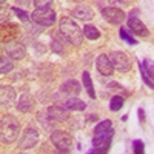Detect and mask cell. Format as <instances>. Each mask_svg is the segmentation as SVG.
Returning <instances> with one entry per match:
<instances>
[{
	"label": "cell",
	"mask_w": 154,
	"mask_h": 154,
	"mask_svg": "<svg viewBox=\"0 0 154 154\" xmlns=\"http://www.w3.org/2000/svg\"><path fill=\"white\" fill-rule=\"evenodd\" d=\"M83 35L86 38H89V40H97V38H100V31L94 26V25H85L83 26Z\"/></svg>",
	"instance_id": "d6986e66"
},
{
	"label": "cell",
	"mask_w": 154,
	"mask_h": 154,
	"mask_svg": "<svg viewBox=\"0 0 154 154\" xmlns=\"http://www.w3.org/2000/svg\"><path fill=\"white\" fill-rule=\"evenodd\" d=\"M34 5H35L37 8H49L51 5H53V2H51V0H46V2H40V0H35Z\"/></svg>",
	"instance_id": "f1b7e54d"
},
{
	"label": "cell",
	"mask_w": 154,
	"mask_h": 154,
	"mask_svg": "<svg viewBox=\"0 0 154 154\" xmlns=\"http://www.w3.org/2000/svg\"><path fill=\"white\" fill-rule=\"evenodd\" d=\"M16 89L9 86V85H3L2 88H0V103H2L3 106L9 108L14 105V102H16Z\"/></svg>",
	"instance_id": "30bf717a"
},
{
	"label": "cell",
	"mask_w": 154,
	"mask_h": 154,
	"mask_svg": "<svg viewBox=\"0 0 154 154\" xmlns=\"http://www.w3.org/2000/svg\"><path fill=\"white\" fill-rule=\"evenodd\" d=\"M133 152L134 154H145V143L142 140H133Z\"/></svg>",
	"instance_id": "83f0119b"
},
{
	"label": "cell",
	"mask_w": 154,
	"mask_h": 154,
	"mask_svg": "<svg viewBox=\"0 0 154 154\" xmlns=\"http://www.w3.org/2000/svg\"><path fill=\"white\" fill-rule=\"evenodd\" d=\"M109 130H112V123H111V120L105 119V120H102V122H99V123L96 125V128H94V136L108 133Z\"/></svg>",
	"instance_id": "44dd1931"
},
{
	"label": "cell",
	"mask_w": 154,
	"mask_h": 154,
	"mask_svg": "<svg viewBox=\"0 0 154 154\" xmlns=\"http://www.w3.org/2000/svg\"><path fill=\"white\" fill-rule=\"evenodd\" d=\"M136 14H137V9L133 12V14H130V17L126 19V22H128V28H130V32L134 34V35L146 37V35L149 34V31H148V28H146V25H145L142 20H140Z\"/></svg>",
	"instance_id": "52a82bcc"
},
{
	"label": "cell",
	"mask_w": 154,
	"mask_h": 154,
	"mask_svg": "<svg viewBox=\"0 0 154 154\" xmlns=\"http://www.w3.org/2000/svg\"><path fill=\"white\" fill-rule=\"evenodd\" d=\"M38 139H40V136H38V131L35 130L34 126H28L26 130H25L23 136L19 139V148L20 149H31L34 148L37 143H38Z\"/></svg>",
	"instance_id": "5b68a950"
},
{
	"label": "cell",
	"mask_w": 154,
	"mask_h": 154,
	"mask_svg": "<svg viewBox=\"0 0 154 154\" xmlns=\"http://www.w3.org/2000/svg\"><path fill=\"white\" fill-rule=\"evenodd\" d=\"M137 65H139V71H140V75H142V80H143V83H145L149 89H154V80H152L151 77L146 74V71H145V68H143V65H142V62L137 60Z\"/></svg>",
	"instance_id": "cb8c5ba5"
},
{
	"label": "cell",
	"mask_w": 154,
	"mask_h": 154,
	"mask_svg": "<svg viewBox=\"0 0 154 154\" xmlns=\"http://www.w3.org/2000/svg\"><path fill=\"white\" fill-rule=\"evenodd\" d=\"M65 43H68V40L62 35V40H59V35H53V40H51V51L59 56L65 54Z\"/></svg>",
	"instance_id": "e0dca14e"
},
{
	"label": "cell",
	"mask_w": 154,
	"mask_h": 154,
	"mask_svg": "<svg viewBox=\"0 0 154 154\" xmlns=\"http://www.w3.org/2000/svg\"><path fill=\"white\" fill-rule=\"evenodd\" d=\"M49 140L53 143L57 151L60 154H69V149H71V143H72V137L65 133V131H60V130H54L49 136Z\"/></svg>",
	"instance_id": "3957f363"
},
{
	"label": "cell",
	"mask_w": 154,
	"mask_h": 154,
	"mask_svg": "<svg viewBox=\"0 0 154 154\" xmlns=\"http://www.w3.org/2000/svg\"><path fill=\"white\" fill-rule=\"evenodd\" d=\"M38 122H40V125L45 128V130H53V120H51L49 117H48V114H45V116H38Z\"/></svg>",
	"instance_id": "4316f807"
},
{
	"label": "cell",
	"mask_w": 154,
	"mask_h": 154,
	"mask_svg": "<svg viewBox=\"0 0 154 154\" xmlns=\"http://www.w3.org/2000/svg\"><path fill=\"white\" fill-rule=\"evenodd\" d=\"M96 68H97V71L102 75H112V72H114V66H112V63L109 60V56H106V54L97 56V59H96Z\"/></svg>",
	"instance_id": "8fae6325"
},
{
	"label": "cell",
	"mask_w": 154,
	"mask_h": 154,
	"mask_svg": "<svg viewBox=\"0 0 154 154\" xmlns=\"http://www.w3.org/2000/svg\"><path fill=\"white\" fill-rule=\"evenodd\" d=\"M106 151H108L106 148H94V146H93L86 154H106Z\"/></svg>",
	"instance_id": "f546056e"
},
{
	"label": "cell",
	"mask_w": 154,
	"mask_h": 154,
	"mask_svg": "<svg viewBox=\"0 0 154 154\" xmlns=\"http://www.w3.org/2000/svg\"><path fill=\"white\" fill-rule=\"evenodd\" d=\"M5 53L12 60H22L26 56V48H25L23 43H20L17 40H9L5 43Z\"/></svg>",
	"instance_id": "9c48e42d"
},
{
	"label": "cell",
	"mask_w": 154,
	"mask_h": 154,
	"mask_svg": "<svg viewBox=\"0 0 154 154\" xmlns=\"http://www.w3.org/2000/svg\"><path fill=\"white\" fill-rule=\"evenodd\" d=\"M109 60L112 63L114 69L117 71H128L131 68V60H130V56H128L126 53H123V51H112V53L109 54Z\"/></svg>",
	"instance_id": "8992f818"
},
{
	"label": "cell",
	"mask_w": 154,
	"mask_h": 154,
	"mask_svg": "<svg viewBox=\"0 0 154 154\" xmlns=\"http://www.w3.org/2000/svg\"><path fill=\"white\" fill-rule=\"evenodd\" d=\"M63 108L68 111H83L86 108V103L83 100L77 99V97H68L63 102Z\"/></svg>",
	"instance_id": "9a60e30c"
},
{
	"label": "cell",
	"mask_w": 154,
	"mask_h": 154,
	"mask_svg": "<svg viewBox=\"0 0 154 154\" xmlns=\"http://www.w3.org/2000/svg\"><path fill=\"white\" fill-rule=\"evenodd\" d=\"M14 68V63H12V59L9 56H2L0 57V72L6 74L9 71H12Z\"/></svg>",
	"instance_id": "ffe728a7"
},
{
	"label": "cell",
	"mask_w": 154,
	"mask_h": 154,
	"mask_svg": "<svg viewBox=\"0 0 154 154\" xmlns=\"http://www.w3.org/2000/svg\"><path fill=\"white\" fill-rule=\"evenodd\" d=\"M22 154H23V152H22Z\"/></svg>",
	"instance_id": "1f68e13d"
},
{
	"label": "cell",
	"mask_w": 154,
	"mask_h": 154,
	"mask_svg": "<svg viewBox=\"0 0 154 154\" xmlns=\"http://www.w3.org/2000/svg\"><path fill=\"white\" fill-rule=\"evenodd\" d=\"M46 114L48 117L53 120V122H65L68 120V109H65L63 106H59V105H53L46 109Z\"/></svg>",
	"instance_id": "4fadbf2b"
},
{
	"label": "cell",
	"mask_w": 154,
	"mask_h": 154,
	"mask_svg": "<svg viewBox=\"0 0 154 154\" xmlns=\"http://www.w3.org/2000/svg\"><path fill=\"white\" fill-rule=\"evenodd\" d=\"M19 130L20 125L19 120L14 117V116H3L2 117V123H0V137H2L3 143H12L16 142L19 137Z\"/></svg>",
	"instance_id": "7a4b0ae2"
},
{
	"label": "cell",
	"mask_w": 154,
	"mask_h": 154,
	"mask_svg": "<svg viewBox=\"0 0 154 154\" xmlns=\"http://www.w3.org/2000/svg\"><path fill=\"white\" fill-rule=\"evenodd\" d=\"M82 82H83V86H85V89H86L88 96L91 97V99H96V89H94L93 79H91V75H89L88 71H83V74H82Z\"/></svg>",
	"instance_id": "ac0fdd59"
},
{
	"label": "cell",
	"mask_w": 154,
	"mask_h": 154,
	"mask_svg": "<svg viewBox=\"0 0 154 154\" xmlns=\"http://www.w3.org/2000/svg\"><path fill=\"white\" fill-rule=\"evenodd\" d=\"M119 35H120V38H122L123 42H126L128 45H131V46H136V45L139 43V42L136 40V38H134V37L131 35V32L128 31L126 28H123V26H122V28L119 29Z\"/></svg>",
	"instance_id": "7402d4cb"
},
{
	"label": "cell",
	"mask_w": 154,
	"mask_h": 154,
	"mask_svg": "<svg viewBox=\"0 0 154 154\" xmlns=\"http://www.w3.org/2000/svg\"><path fill=\"white\" fill-rule=\"evenodd\" d=\"M123 103H125V97H122V96H112L111 100H109V109L114 111V112H117L119 109H122Z\"/></svg>",
	"instance_id": "603a6c76"
},
{
	"label": "cell",
	"mask_w": 154,
	"mask_h": 154,
	"mask_svg": "<svg viewBox=\"0 0 154 154\" xmlns=\"http://www.w3.org/2000/svg\"><path fill=\"white\" fill-rule=\"evenodd\" d=\"M59 32L66 38V40L75 46H80L83 43V29L77 25L72 19L69 17H63L59 22Z\"/></svg>",
	"instance_id": "6da1fadb"
},
{
	"label": "cell",
	"mask_w": 154,
	"mask_h": 154,
	"mask_svg": "<svg viewBox=\"0 0 154 154\" xmlns=\"http://www.w3.org/2000/svg\"><path fill=\"white\" fill-rule=\"evenodd\" d=\"M100 12H102V17L111 25H120L122 22L126 20L125 12L119 8H114V6H105V8H102Z\"/></svg>",
	"instance_id": "ba28073f"
},
{
	"label": "cell",
	"mask_w": 154,
	"mask_h": 154,
	"mask_svg": "<svg viewBox=\"0 0 154 154\" xmlns=\"http://www.w3.org/2000/svg\"><path fill=\"white\" fill-rule=\"evenodd\" d=\"M142 65H143V68H145L146 74H148V75L151 77V79L154 80V62H152L151 59H143Z\"/></svg>",
	"instance_id": "484cf974"
},
{
	"label": "cell",
	"mask_w": 154,
	"mask_h": 154,
	"mask_svg": "<svg viewBox=\"0 0 154 154\" xmlns=\"http://www.w3.org/2000/svg\"><path fill=\"white\" fill-rule=\"evenodd\" d=\"M56 11H53L51 8H35L31 14V20L38 26H53L56 23Z\"/></svg>",
	"instance_id": "277c9868"
},
{
	"label": "cell",
	"mask_w": 154,
	"mask_h": 154,
	"mask_svg": "<svg viewBox=\"0 0 154 154\" xmlns=\"http://www.w3.org/2000/svg\"><path fill=\"white\" fill-rule=\"evenodd\" d=\"M60 91H62V94H68V96H74L75 97L77 94L80 93V83L77 80H74V79H69V80H66L60 86Z\"/></svg>",
	"instance_id": "5bb4252c"
},
{
	"label": "cell",
	"mask_w": 154,
	"mask_h": 154,
	"mask_svg": "<svg viewBox=\"0 0 154 154\" xmlns=\"http://www.w3.org/2000/svg\"><path fill=\"white\" fill-rule=\"evenodd\" d=\"M12 11H14V14L23 22V23H28L29 20H31V16L28 14L26 11H23V9H20L19 6H12Z\"/></svg>",
	"instance_id": "d4e9b609"
},
{
	"label": "cell",
	"mask_w": 154,
	"mask_h": 154,
	"mask_svg": "<svg viewBox=\"0 0 154 154\" xmlns=\"http://www.w3.org/2000/svg\"><path fill=\"white\" fill-rule=\"evenodd\" d=\"M71 14H72V17H75V19H80V20H83V22H88V20H91V19L94 17V11H93L91 6H88V5H85V3H79V5L74 6V9H72Z\"/></svg>",
	"instance_id": "7c38bea8"
},
{
	"label": "cell",
	"mask_w": 154,
	"mask_h": 154,
	"mask_svg": "<svg viewBox=\"0 0 154 154\" xmlns=\"http://www.w3.org/2000/svg\"><path fill=\"white\" fill-rule=\"evenodd\" d=\"M137 114H139V122L140 123H145V111H143V108H139L137 109Z\"/></svg>",
	"instance_id": "4dcf8cb0"
},
{
	"label": "cell",
	"mask_w": 154,
	"mask_h": 154,
	"mask_svg": "<svg viewBox=\"0 0 154 154\" xmlns=\"http://www.w3.org/2000/svg\"><path fill=\"white\" fill-rule=\"evenodd\" d=\"M17 109L20 111V112H29L31 109H32V106H34V102H32V99L29 97V94H26V93H23L20 97H19V102H17Z\"/></svg>",
	"instance_id": "2e32d148"
}]
</instances>
